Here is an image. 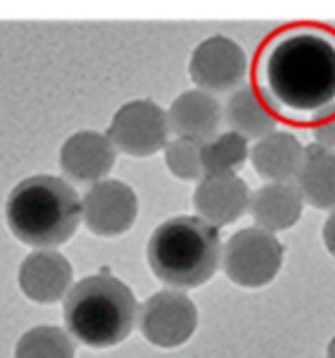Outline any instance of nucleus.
<instances>
[{
    "label": "nucleus",
    "instance_id": "f257e3e1",
    "mask_svg": "<svg viewBox=\"0 0 335 358\" xmlns=\"http://www.w3.org/2000/svg\"><path fill=\"white\" fill-rule=\"evenodd\" d=\"M252 87L264 106L292 124L335 115V32L322 26H290L257 48Z\"/></svg>",
    "mask_w": 335,
    "mask_h": 358
},
{
    "label": "nucleus",
    "instance_id": "f03ea898",
    "mask_svg": "<svg viewBox=\"0 0 335 358\" xmlns=\"http://www.w3.org/2000/svg\"><path fill=\"white\" fill-rule=\"evenodd\" d=\"M5 223L30 248H58L80 225V198L58 175H30L7 193Z\"/></svg>",
    "mask_w": 335,
    "mask_h": 358
},
{
    "label": "nucleus",
    "instance_id": "7ed1b4c3",
    "mask_svg": "<svg viewBox=\"0 0 335 358\" xmlns=\"http://www.w3.org/2000/svg\"><path fill=\"white\" fill-rule=\"evenodd\" d=\"M62 317L67 333L80 345L111 349L131 336L138 320L136 294L115 275L97 273L71 285Z\"/></svg>",
    "mask_w": 335,
    "mask_h": 358
},
{
    "label": "nucleus",
    "instance_id": "20e7f679",
    "mask_svg": "<svg viewBox=\"0 0 335 358\" xmlns=\"http://www.w3.org/2000/svg\"><path fill=\"white\" fill-rule=\"evenodd\" d=\"M218 227L200 216H173L154 227L147 241V264L161 282L193 289L209 282L220 264Z\"/></svg>",
    "mask_w": 335,
    "mask_h": 358
},
{
    "label": "nucleus",
    "instance_id": "39448f33",
    "mask_svg": "<svg viewBox=\"0 0 335 358\" xmlns=\"http://www.w3.org/2000/svg\"><path fill=\"white\" fill-rule=\"evenodd\" d=\"M285 259V246L273 232L243 227L234 232L220 253L225 278L243 289H259L273 282Z\"/></svg>",
    "mask_w": 335,
    "mask_h": 358
},
{
    "label": "nucleus",
    "instance_id": "423d86ee",
    "mask_svg": "<svg viewBox=\"0 0 335 358\" xmlns=\"http://www.w3.org/2000/svg\"><path fill=\"white\" fill-rule=\"evenodd\" d=\"M108 141L117 152L134 159H147L163 152L168 138V115L157 101L134 99L120 106L108 124Z\"/></svg>",
    "mask_w": 335,
    "mask_h": 358
},
{
    "label": "nucleus",
    "instance_id": "0eeeda50",
    "mask_svg": "<svg viewBox=\"0 0 335 358\" xmlns=\"http://www.w3.org/2000/svg\"><path fill=\"white\" fill-rule=\"evenodd\" d=\"M250 62L246 51L225 35L207 37L193 48L189 78L198 90L211 94H227L246 83Z\"/></svg>",
    "mask_w": 335,
    "mask_h": 358
},
{
    "label": "nucleus",
    "instance_id": "6e6552de",
    "mask_svg": "<svg viewBox=\"0 0 335 358\" xmlns=\"http://www.w3.org/2000/svg\"><path fill=\"white\" fill-rule=\"evenodd\" d=\"M138 329L154 347H182L198 329V308L182 292L161 289L138 308Z\"/></svg>",
    "mask_w": 335,
    "mask_h": 358
},
{
    "label": "nucleus",
    "instance_id": "1a4fd4ad",
    "mask_svg": "<svg viewBox=\"0 0 335 358\" xmlns=\"http://www.w3.org/2000/svg\"><path fill=\"white\" fill-rule=\"evenodd\" d=\"M138 218V195L120 179H99L80 198V223L94 237L115 239L127 234Z\"/></svg>",
    "mask_w": 335,
    "mask_h": 358
},
{
    "label": "nucleus",
    "instance_id": "9d476101",
    "mask_svg": "<svg viewBox=\"0 0 335 358\" xmlns=\"http://www.w3.org/2000/svg\"><path fill=\"white\" fill-rule=\"evenodd\" d=\"M115 159L117 150L113 148L108 136L90 129L71 134L58 154L62 177L71 184H94L106 179L115 166Z\"/></svg>",
    "mask_w": 335,
    "mask_h": 358
},
{
    "label": "nucleus",
    "instance_id": "9b49d317",
    "mask_svg": "<svg viewBox=\"0 0 335 358\" xmlns=\"http://www.w3.org/2000/svg\"><path fill=\"white\" fill-rule=\"evenodd\" d=\"M250 189L239 175H204L193 193V207L202 221L214 227L236 223L248 211Z\"/></svg>",
    "mask_w": 335,
    "mask_h": 358
},
{
    "label": "nucleus",
    "instance_id": "f8f14e48",
    "mask_svg": "<svg viewBox=\"0 0 335 358\" xmlns=\"http://www.w3.org/2000/svg\"><path fill=\"white\" fill-rule=\"evenodd\" d=\"M71 285L73 268L55 248H35L19 266V287L35 303H58Z\"/></svg>",
    "mask_w": 335,
    "mask_h": 358
},
{
    "label": "nucleus",
    "instance_id": "ddd939ff",
    "mask_svg": "<svg viewBox=\"0 0 335 358\" xmlns=\"http://www.w3.org/2000/svg\"><path fill=\"white\" fill-rule=\"evenodd\" d=\"M166 115L170 134L204 143L218 134L220 122H223V106L216 99V94L195 87L179 94L170 103Z\"/></svg>",
    "mask_w": 335,
    "mask_h": 358
},
{
    "label": "nucleus",
    "instance_id": "4468645a",
    "mask_svg": "<svg viewBox=\"0 0 335 358\" xmlns=\"http://www.w3.org/2000/svg\"><path fill=\"white\" fill-rule=\"evenodd\" d=\"M306 145L290 131H271L257 138L248 161L264 182H294L304 164Z\"/></svg>",
    "mask_w": 335,
    "mask_h": 358
},
{
    "label": "nucleus",
    "instance_id": "2eb2a0df",
    "mask_svg": "<svg viewBox=\"0 0 335 358\" xmlns=\"http://www.w3.org/2000/svg\"><path fill=\"white\" fill-rule=\"evenodd\" d=\"M304 195L294 182H269L250 193L248 211L257 227L269 232H285L301 221Z\"/></svg>",
    "mask_w": 335,
    "mask_h": 358
},
{
    "label": "nucleus",
    "instance_id": "dca6fc26",
    "mask_svg": "<svg viewBox=\"0 0 335 358\" xmlns=\"http://www.w3.org/2000/svg\"><path fill=\"white\" fill-rule=\"evenodd\" d=\"M294 184L306 205L326 211L335 209V150L320 148L317 143L306 145L304 164Z\"/></svg>",
    "mask_w": 335,
    "mask_h": 358
},
{
    "label": "nucleus",
    "instance_id": "f3484780",
    "mask_svg": "<svg viewBox=\"0 0 335 358\" xmlns=\"http://www.w3.org/2000/svg\"><path fill=\"white\" fill-rule=\"evenodd\" d=\"M223 120L230 131L243 136L246 141H257L278 129V117L248 83L230 92L227 103L223 106Z\"/></svg>",
    "mask_w": 335,
    "mask_h": 358
},
{
    "label": "nucleus",
    "instance_id": "a211bd4d",
    "mask_svg": "<svg viewBox=\"0 0 335 358\" xmlns=\"http://www.w3.org/2000/svg\"><path fill=\"white\" fill-rule=\"evenodd\" d=\"M250 145L243 136L234 131L216 134L202 143L200 157L204 175H236L246 166Z\"/></svg>",
    "mask_w": 335,
    "mask_h": 358
},
{
    "label": "nucleus",
    "instance_id": "6ab92c4d",
    "mask_svg": "<svg viewBox=\"0 0 335 358\" xmlns=\"http://www.w3.org/2000/svg\"><path fill=\"white\" fill-rule=\"evenodd\" d=\"M14 358H76V345L67 331L53 324H42L19 338Z\"/></svg>",
    "mask_w": 335,
    "mask_h": 358
},
{
    "label": "nucleus",
    "instance_id": "aec40b11",
    "mask_svg": "<svg viewBox=\"0 0 335 358\" xmlns=\"http://www.w3.org/2000/svg\"><path fill=\"white\" fill-rule=\"evenodd\" d=\"M202 143L193 141V138H175L168 141L163 148V159H166L168 173L184 179V182H198L204 177L202 157H200Z\"/></svg>",
    "mask_w": 335,
    "mask_h": 358
},
{
    "label": "nucleus",
    "instance_id": "412c9836",
    "mask_svg": "<svg viewBox=\"0 0 335 358\" xmlns=\"http://www.w3.org/2000/svg\"><path fill=\"white\" fill-rule=\"evenodd\" d=\"M310 131H313L315 143L320 145V148L335 150V115L326 117V120H320V122H315Z\"/></svg>",
    "mask_w": 335,
    "mask_h": 358
},
{
    "label": "nucleus",
    "instance_id": "4be33fe9",
    "mask_svg": "<svg viewBox=\"0 0 335 358\" xmlns=\"http://www.w3.org/2000/svg\"><path fill=\"white\" fill-rule=\"evenodd\" d=\"M322 239H324V246L326 250L335 257V209H331L329 218L324 221V227H322Z\"/></svg>",
    "mask_w": 335,
    "mask_h": 358
},
{
    "label": "nucleus",
    "instance_id": "5701e85b",
    "mask_svg": "<svg viewBox=\"0 0 335 358\" xmlns=\"http://www.w3.org/2000/svg\"><path fill=\"white\" fill-rule=\"evenodd\" d=\"M326 358H335V338L329 343V349H326Z\"/></svg>",
    "mask_w": 335,
    "mask_h": 358
}]
</instances>
